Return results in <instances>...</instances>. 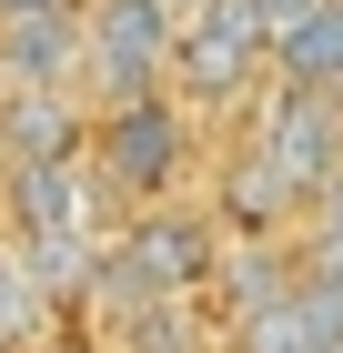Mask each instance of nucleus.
I'll return each mask as SVG.
<instances>
[{
  "label": "nucleus",
  "instance_id": "obj_13",
  "mask_svg": "<svg viewBox=\"0 0 343 353\" xmlns=\"http://www.w3.org/2000/svg\"><path fill=\"white\" fill-rule=\"evenodd\" d=\"M233 353H323L313 323H303V293L263 303V313H242V323H233Z\"/></svg>",
  "mask_w": 343,
  "mask_h": 353
},
{
  "label": "nucleus",
  "instance_id": "obj_3",
  "mask_svg": "<svg viewBox=\"0 0 343 353\" xmlns=\"http://www.w3.org/2000/svg\"><path fill=\"white\" fill-rule=\"evenodd\" d=\"M273 71V30L253 0H192L182 10V41H172V91L182 101H242V91Z\"/></svg>",
  "mask_w": 343,
  "mask_h": 353
},
{
  "label": "nucleus",
  "instance_id": "obj_1",
  "mask_svg": "<svg viewBox=\"0 0 343 353\" xmlns=\"http://www.w3.org/2000/svg\"><path fill=\"white\" fill-rule=\"evenodd\" d=\"M212 272H222V222L161 202V212H132V222L101 243L91 303H101V323H121V313H152V303H202Z\"/></svg>",
  "mask_w": 343,
  "mask_h": 353
},
{
  "label": "nucleus",
  "instance_id": "obj_9",
  "mask_svg": "<svg viewBox=\"0 0 343 353\" xmlns=\"http://www.w3.org/2000/svg\"><path fill=\"white\" fill-rule=\"evenodd\" d=\"M293 212H303V202H293V182L253 152V141H242L233 162H222V222H233V232H283Z\"/></svg>",
  "mask_w": 343,
  "mask_h": 353
},
{
  "label": "nucleus",
  "instance_id": "obj_6",
  "mask_svg": "<svg viewBox=\"0 0 343 353\" xmlns=\"http://www.w3.org/2000/svg\"><path fill=\"white\" fill-rule=\"evenodd\" d=\"M91 0H61V10H21L0 21V91H81L91 81Z\"/></svg>",
  "mask_w": 343,
  "mask_h": 353
},
{
  "label": "nucleus",
  "instance_id": "obj_14",
  "mask_svg": "<svg viewBox=\"0 0 343 353\" xmlns=\"http://www.w3.org/2000/svg\"><path fill=\"white\" fill-rule=\"evenodd\" d=\"M253 10H263V30H273V51H283L293 30H303V21H323L333 0H253Z\"/></svg>",
  "mask_w": 343,
  "mask_h": 353
},
{
  "label": "nucleus",
  "instance_id": "obj_11",
  "mask_svg": "<svg viewBox=\"0 0 343 353\" xmlns=\"http://www.w3.org/2000/svg\"><path fill=\"white\" fill-rule=\"evenodd\" d=\"M51 333V293H41V272L21 263V243L0 232V353H30Z\"/></svg>",
  "mask_w": 343,
  "mask_h": 353
},
{
  "label": "nucleus",
  "instance_id": "obj_2",
  "mask_svg": "<svg viewBox=\"0 0 343 353\" xmlns=\"http://www.w3.org/2000/svg\"><path fill=\"white\" fill-rule=\"evenodd\" d=\"M91 91L101 111H132L172 91V41H182V10L172 0H91Z\"/></svg>",
  "mask_w": 343,
  "mask_h": 353
},
{
  "label": "nucleus",
  "instance_id": "obj_4",
  "mask_svg": "<svg viewBox=\"0 0 343 353\" xmlns=\"http://www.w3.org/2000/svg\"><path fill=\"white\" fill-rule=\"evenodd\" d=\"M182 162H192V121H182L172 91L161 101H132V111H101V141H91L101 192H132V202L161 212V192L182 182Z\"/></svg>",
  "mask_w": 343,
  "mask_h": 353
},
{
  "label": "nucleus",
  "instance_id": "obj_15",
  "mask_svg": "<svg viewBox=\"0 0 343 353\" xmlns=\"http://www.w3.org/2000/svg\"><path fill=\"white\" fill-rule=\"evenodd\" d=\"M0 192H10V152H0Z\"/></svg>",
  "mask_w": 343,
  "mask_h": 353
},
{
  "label": "nucleus",
  "instance_id": "obj_10",
  "mask_svg": "<svg viewBox=\"0 0 343 353\" xmlns=\"http://www.w3.org/2000/svg\"><path fill=\"white\" fill-rule=\"evenodd\" d=\"M273 81H283V91H313V101H343V0L273 51Z\"/></svg>",
  "mask_w": 343,
  "mask_h": 353
},
{
  "label": "nucleus",
  "instance_id": "obj_5",
  "mask_svg": "<svg viewBox=\"0 0 343 353\" xmlns=\"http://www.w3.org/2000/svg\"><path fill=\"white\" fill-rule=\"evenodd\" d=\"M253 152H263V162L293 182V202L313 212L323 192L343 182V101H313V91H283V81H273L263 121H253Z\"/></svg>",
  "mask_w": 343,
  "mask_h": 353
},
{
  "label": "nucleus",
  "instance_id": "obj_7",
  "mask_svg": "<svg viewBox=\"0 0 343 353\" xmlns=\"http://www.w3.org/2000/svg\"><path fill=\"white\" fill-rule=\"evenodd\" d=\"M101 111H81V91H0V152L10 172H51V162H91Z\"/></svg>",
  "mask_w": 343,
  "mask_h": 353
},
{
  "label": "nucleus",
  "instance_id": "obj_12",
  "mask_svg": "<svg viewBox=\"0 0 343 353\" xmlns=\"http://www.w3.org/2000/svg\"><path fill=\"white\" fill-rule=\"evenodd\" d=\"M111 353H202V313L192 303H152V313H121Z\"/></svg>",
  "mask_w": 343,
  "mask_h": 353
},
{
  "label": "nucleus",
  "instance_id": "obj_8",
  "mask_svg": "<svg viewBox=\"0 0 343 353\" xmlns=\"http://www.w3.org/2000/svg\"><path fill=\"white\" fill-rule=\"evenodd\" d=\"M0 212H10V243H61V232H101V172H91V162L10 172Z\"/></svg>",
  "mask_w": 343,
  "mask_h": 353
}]
</instances>
